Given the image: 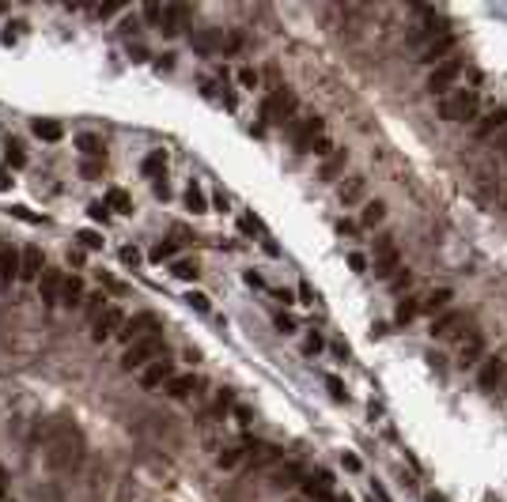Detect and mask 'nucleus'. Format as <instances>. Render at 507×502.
<instances>
[{"instance_id": "obj_1", "label": "nucleus", "mask_w": 507, "mask_h": 502, "mask_svg": "<svg viewBox=\"0 0 507 502\" xmlns=\"http://www.w3.org/2000/svg\"><path fill=\"white\" fill-rule=\"evenodd\" d=\"M171 347H167V333L163 329H156V333H148V336H140L136 344H129L125 351H122V370H144L151 359H159V355H167Z\"/></svg>"}, {"instance_id": "obj_2", "label": "nucleus", "mask_w": 507, "mask_h": 502, "mask_svg": "<svg viewBox=\"0 0 507 502\" xmlns=\"http://www.w3.org/2000/svg\"><path fill=\"white\" fill-rule=\"evenodd\" d=\"M174 374H178V363H174L171 351H167V355H159V359H151L144 370H136V382H140V389L156 393V389H163Z\"/></svg>"}, {"instance_id": "obj_3", "label": "nucleus", "mask_w": 507, "mask_h": 502, "mask_svg": "<svg viewBox=\"0 0 507 502\" xmlns=\"http://www.w3.org/2000/svg\"><path fill=\"white\" fill-rule=\"evenodd\" d=\"M156 329H163V325H159V318H156V313H151V310H136L133 318H125V325L118 329V336H114V340H118L122 347H129V344H136L140 336L156 333Z\"/></svg>"}, {"instance_id": "obj_4", "label": "nucleus", "mask_w": 507, "mask_h": 502, "mask_svg": "<svg viewBox=\"0 0 507 502\" xmlns=\"http://www.w3.org/2000/svg\"><path fill=\"white\" fill-rule=\"evenodd\" d=\"M125 318H129V313L122 310V306L110 302L107 310H102L99 318L91 321V340H95V344H107V340H114V336H118V329L125 325Z\"/></svg>"}, {"instance_id": "obj_5", "label": "nucleus", "mask_w": 507, "mask_h": 502, "mask_svg": "<svg viewBox=\"0 0 507 502\" xmlns=\"http://www.w3.org/2000/svg\"><path fill=\"white\" fill-rule=\"evenodd\" d=\"M64 272L61 269H50L46 264V272H42V280L35 283L38 287V298H42V306H61V287H64Z\"/></svg>"}, {"instance_id": "obj_6", "label": "nucleus", "mask_w": 507, "mask_h": 502, "mask_svg": "<svg viewBox=\"0 0 507 502\" xmlns=\"http://www.w3.org/2000/svg\"><path fill=\"white\" fill-rule=\"evenodd\" d=\"M19 269H23V249L0 246V287H8V283H19Z\"/></svg>"}, {"instance_id": "obj_7", "label": "nucleus", "mask_w": 507, "mask_h": 502, "mask_svg": "<svg viewBox=\"0 0 507 502\" xmlns=\"http://www.w3.org/2000/svg\"><path fill=\"white\" fill-rule=\"evenodd\" d=\"M46 272V257L38 246H27L23 249V269H19V283H38Z\"/></svg>"}, {"instance_id": "obj_8", "label": "nucleus", "mask_w": 507, "mask_h": 502, "mask_svg": "<svg viewBox=\"0 0 507 502\" xmlns=\"http://www.w3.org/2000/svg\"><path fill=\"white\" fill-rule=\"evenodd\" d=\"M84 298H87V283L80 276H68L61 287V306L64 310H84Z\"/></svg>"}, {"instance_id": "obj_9", "label": "nucleus", "mask_w": 507, "mask_h": 502, "mask_svg": "<svg viewBox=\"0 0 507 502\" xmlns=\"http://www.w3.org/2000/svg\"><path fill=\"white\" fill-rule=\"evenodd\" d=\"M102 204L110 208V215H129L133 212V197H129L122 185H110V189L102 193Z\"/></svg>"}, {"instance_id": "obj_10", "label": "nucleus", "mask_w": 507, "mask_h": 502, "mask_svg": "<svg viewBox=\"0 0 507 502\" xmlns=\"http://www.w3.org/2000/svg\"><path fill=\"white\" fill-rule=\"evenodd\" d=\"M76 151L84 159H107V155H102V151H107V144H102L99 133H80L76 136Z\"/></svg>"}, {"instance_id": "obj_11", "label": "nucleus", "mask_w": 507, "mask_h": 502, "mask_svg": "<svg viewBox=\"0 0 507 502\" xmlns=\"http://www.w3.org/2000/svg\"><path fill=\"white\" fill-rule=\"evenodd\" d=\"M4 163L12 166V170H23L27 166V148H23V140H4Z\"/></svg>"}, {"instance_id": "obj_12", "label": "nucleus", "mask_w": 507, "mask_h": 502, "mask_svg": "<svg viewBox=\"0 0 507 502\" xmlns=\"http://www.w3.org/2000/svg\"><path fill=\"white\" fill-rule=\"evenodd\" d=\"M30 128H35V136H38V140H46V144H57L61 136H64V125H61V121H35Z\"/></svg>"}, {"instance_id": "obj_13", "label": "nucleus", "mask_w": 507, "mask_h": 502, "mask_svg": "<svg viewBox=\"0 0 507 502\" xmlns=\"http://www.w3.org/2000/svg\"><path fill=\"white\" fill-rule=\"evenodd\" d=\"M12 212V220H19V223H27V226H42L46 223V215H38V212H30L27 204H12L8 208Z\"/></svg>"}, {"instance_id": "obj_14", "label": "nucleus", "mask_w": 507, "mask_h": 502, "mask_svg": "<svg viewBox=\"0 0 507 502\" xmlns=\"http://www.w3.org/2000/svg\"><path fill=\"white\" fill-rule=\"evenodd\" d=\"M80 174H84V177H102V174H107V159H84Z\"/></svg>"}, {"instance_id": "obj_15", "label": "nucleus", "mask_w": 507, "mask_h": 502, "mask_svg": "<svg viewBox=\"0 0 507 502\" xmlns=\"http://www.w3.org/2000/svg\"><path fill=\"white\" fill-rule=\"evenodd\" d=\"M76 242H80L84 249H102V246H107L99 231H80V234H76Z\"/></svg>"}, {"instance_id": "obj_16", "label": "nucleus", "mask_w": 507, "mask_h": 502, "mask_svg": "<svg viewBox=\"0 0 507 502\" xmlns=\"http://www.w3.org/2000/svg\"><path fill=\"white\" fill-rule=\"evenodd\" d=\"M171 276L193 280V276H197V264H193V261H174V264H171Z\"/></svg>"}, {"instance_id": "obj_17", "label": "nucleus", "mask_w": 507, "mask_h": 502, "mask_svg": "<svg viewBox=\"0 0 507 502\" xmlns=\"http://www.w3.org/2000/svg\"><path fill=\"white\" fill-rule=\"evenodd\" d=\"M186 204H190V212H205V193H201L197 185L186 189Z\"/></svg>"}, {"instance_id": "obj_18", "label": "nucleus", "mask_w": 507, "mask_h": 502, "mask_svg": "<svg viewBox=\"0 0 507 502\" xmlns=\"http://www.w3.org/2000/svg\"><path fill=\"white\" fill-rule=\"evenodd\" d=\"M87 215H91L95 223H110V208L102 204V200H95V204H87Z\"/></svg>"}, {"instance_id": "obj_19", "label": "nucleus", "mask_w": 507, "mask_h": 502, "mask_svg": "<svg viewBox=\"0 0 507 502\" xmlns=\"http://www.w3.org/2000/svg\"><path fill=\"white\" fill-rule=\"evenodd\" d=\"M159 170H167L163 151H156V155H148V159H144V174H159Z\"/></svg>"}, {"instance_id": "obj_20", "label": "nucleus", "mask_w": 507, "mask_h": 502, "mask_svg": "<svg viewBox=\"0 0 507 502\" xmlns=\"http://www.w3.org/2000/svg\"><path fill=\"white\" fill-rule=\"evenodd\" d=\"M174 253V242H156V246H151V261H167V257Z\"/></svg>"}, {"instance_id": "obj_21", "label": "nucleus", "mask_w": 507, "mask_h": 502, "mask_svg": "<svg viewBox=\"0 0 507 502\" xmlns=\"http://www.w3.org/2000/svg\"><path fill=\"white\" fill-rule=\"evenodd\" d=\"M122 264H125V269H136V264H140V253H136L133 246H125L122 249Z\"/></svg>"}, {"instance_id": "obj_22", "label": "nucleus", "mask_w": 507, "mask_h": 502, "mask_svg": "<svg viewBox=\"0 0 507 502\" xmlns=\"http://www.w3.org/2000/svg\"><path fill=\"white\" fill-rule=\"evenodd\" d=\"M186 302L193 306V310H201V313H205V310H208V298H205V295H197V291H193V295L186 298Z\"/></svg>"}, {"instance_id": "obj_23", "label": "nucleus", "mask_w": 507, "mask_h": 502, "mask_svg": "<svg viewBox=\"0 0 507 502\" xmlns=\"http://www.w3.org/2000/svg\"><path fill=\"white\" fill-rule=\"evenodd\" d=\"M12 170H8V166H0V193H8V189H12Z\"/></svg>"}]
</instances>
